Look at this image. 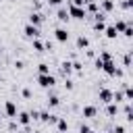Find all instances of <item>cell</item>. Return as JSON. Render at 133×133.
<instances>
[{"label": "cell", "mask_w": 133, "mask_h": 133, "mask_svg": "<svg viewBox=\"0 0 133 133\" xmlns=\"http://www.w3.org/2000/svg\"><path fill=\"white\" fill-rule=\"evenodd\" d=\"M35 79H37V85L44 87V89H52V87L56 85V77H54L52 73H48V75H37Z\"/></svg>", "instance_id": "obj_1"}, {"label": "cell", "mask_w": 133, "mask_h": 133, "mask_svg": "<svg viewBox=\"0 0 133 133\" xmlns=\"http://www.w3.org/2000/svg\"><path fill=\"white\" fill-rule=\"evenodd\" d=\"M66 12H69V17L71 19H77V21H85V17H87V12H85V8L83 6H66Z\"/></svg>", "instance_id": "obj_2"}, {"label": "cell", "mask_w": 133, "mask_h": 133, "mask_svg": "<svg viewBox=\"0 0 133 133\" xmlns=\"http://www.w3.org/2000/svg\"><path fill=\"white\" fill-rule=\"evenodd\" d=\"M23 33H25V37H27V39H37V37H42V29H39V27H35V25H29V23H25Z\"/></svg>", "instance_id": "obj_3"}, {"label": "cell", "mask_w": 133, "mask_h": 133, "mask_svg": "<svg viewBox=\"0 0 133 133\" xmlns=\"http://www.w3.org/2000/svg\"><path fill=\"white\" fill-rule=\"evenodd\" d=\"M46 106H48V110H50V108L60 106V98H58V94H56L54 89H48V96H46Z\"/></svg>", "instance_id": "obj_4"}, {"label": "cell", "mask_w": 133, "mask_h": 133, "mask_svg": "<svg viewBox=\"0 0 133 133\" xmlns=\"http://www.w3.org/2000/svg\"><path fill=\"white\" fill-rule=\"evenodd\" d=\"M69 37H71V33H69L66 27H56V29H54V39H56V42L64 44V42H69Z\"/></svg>", "instance_id": "obj_5"}, {"label": "cell", "mask_w": 133, "mask_h": 133, "mask_svg": "<svg viewBox=\"0 0 133 133\" xmlns=\"http://www.w3.org/2000/svg\"><path fill=\"white\" fill-rule=\"evenodd\" d=\"M98 100L106 106V104H110L112 102V89H108V87H100L98 89Z\"/></svg>", "instance_id": "obj_6"}, {"label": "cell", "mask_w": 133, "mask_h": 133, "mask_svg": "<svg viewBox=\"0 0 133 133\" xmlns=\"http://www.w3.org/2000/svg\"><path fill=\"white\" fill-rule=\"evenodd\" d=\"M44 19H46V17H44V12H35V10H31V12H29V17H27V23H29V25L39 27V25L44 23Z\"/></svg>", "instance_id": "obj_7"}, {"label": "cell", "mask_w": 133, "mask_h": 133, "mask_svg": "<svg viewBox=\"0 0 133 133\" xmlns=\"http://www.w3.org/2000/svg\"><path fill=\"white\" fill-rule=\"evenodd\" d=\"M81 116H83V118H96V116H98V106H96V104L83 106V108H81Z\"/></svg>", "instance_id": "obj_8"}, {"label": "cell", "mask_w": 133, "mask_h": 133, "mask_svg": "<svg viewBox=\"0 0 133 133\" xmlns=\"http://www.w3.org/2000/svg\"><path fill=\"white\" fill-rule=\"evenodd\" d=\"M15 121H17V125H21V127H29V125H31V116H29V112H27V110L17 112Z\"/></svg>", "instance_id": "obj_9"}, {"label": "cell", "mask_w": 133, "mask_h": 133, "mask_svg": "<svg viewBox=\"0 0 133 133\" xmlns=\"http://www.w3.org/2000/svg\"><path fill=\"white\" fill-rule=\"evenodd\" d=\"M58 71H60V77L64 79V77H71L73 75V66H71V60L66 58V60H62L60 62V66H58Z\"/></svg>", "instance_id": "obj_10"}, {"label": "cell", "mask_w": 133, "mask_h": 133, "mask_svg": "<svg viewBox=\"0 0 133 133\" xmlns=\"http://www.w3.org/2000/svg\"><path fill=\"white\" fill-rule=\"evenodd\" d=\"M17 112H19V110H17V104H15L12 100H6V102H4V114H6L8 118H15Z\"/></svg>", "instance_id": "obj_11"}, {"label": "cell", "mask_w": 133, "mask_h": 133, "mask_svg": "<svg viewBox=\"0 0 133 133\" xmlns=\"http://www.w3.org/2000/svg\"><path fill=\"white\" fill-rule=\"evenodd\" d=\"M114 6H116L114 0H100V2H98V8H100L104 15H110V12L114 10Z\"/></svg>", "instance_id": "obj_12"}, {"label": "cell", "mask_w": 133, "mask_h": 133, "mask_svg": "<svg viewBox=\"0 0 133 133\" xmlns=\"http://www.w3.org/2000/svg\"><path fill=\"white\" fill-rule=\"evenodd\" d=\"M116 69H118V64L114 62V60H108V62H102V71L108 75V77H114V73H116Z\"/></svg>", "instance_id": "obj_13"}, {"label": "cell", "mask_w": 133, "mask_h": 133, "mask_svg": "<svg viewBox=\"0 0 133 133\" xmlns=\"http://www.w3.org/2000/svg\"><path fill=\"white\" fill-rule=\"evenodd\" d=\"M112 25H114V29H116V33H123V31H125V29H127L129 25H133V23H131L129 19H118V21H114Z\"/></svg>", "instance_id": "obj_14"}, {"label": "cell", "mask_w": 133, "mask_h": 133, "mask_svg": "<svg viewBox=\"0 0 133 133\" xmlns=\"http://www.w3.org/2000/svg\"><path fill=\"white\" fill-rule=\"evenodd\" d=\"M75 46H77V50H87L89 48V37L87 35H77Z\"/></svg>", "instance_id": "obj_15"}, {"label": "cell", "mask_w": 133, "mask_h": 133, "mask_svg": "<svg viewBox=\"0 0 133 133\" xmlns=\"http://www.w3.org/2000/svg\"><path fill=\"white\" fill-rule=\"evenodd\" d=\"M56 19H58L60 23H69V21H71V17H69V12H66L64 6H58V10H56Z\"/></svg>", "instance_id": "obj_16"}, {"label": "cell", "mask_w": 133, "mask_h": 133, "mask_svg": "<svg viewBox=\"0 0 133 133\" xmlns=\"http://www.w3.org/2000/svg\"><path fill=\"white\" fill-rule=\"evenodd\" d=\"M106 114H108L110 118H116V116H118V104H114V102L106 104Z\"/></svg>", "instance_id": "obj_17"}, {"label": "cell", "mask_w": 133, "mask_h": 133, "mask_svg": "<svg viewBox=\"0 0 133 133\" xmlns=\"http://www.w3.org/2000/svg\"><path fill=\"white\" fill-rule=\"evenodd\" d=\"M56 131H58V133H66V131H69V121L62 118V116H58V121H56Z\"/></svg>", "instance_id": "obj_18"}, {"label": "cell", "mask_w": 133, "mask_h": 133, "mask_svg": "<svg viewBox=\"0 0 133 133\" xmlns=\"http://www.w3.org/2000/svg\"><path fill=\"white\" fill-rule=\"evenodd\" d=\"M104 35H106L108 39H116V37H118V33H116L114 25H106V29H104Z\"/></svg>", "instance_id": "obj_19"}, {"label": "cell", "mask_w": 133, "mask_h": 133, "mask_svg": "<svg viewBox=\"0 0 133 133\" xmlns=\"http://www.w3.org/2000/svg\"><path fill=\"white\" fill-rule=\"evenodd\" d=\"M96 58H100L102 62H108V60H114V56H112V52H110V50H100V54H98Z\"/></svg>", "instance_id": "obj_20"}, {"label": "cell", "mask_w": 133, "mask_h": 133, "mask_svg": "<svg viewBox=\"0 0 133 133\" xmlns=\"http://www.w3.org/2000/svg\"><path fill=\"white\" fill-rule=\"evenodd\" d=\"M31 48L35 50V52H46V48H44V39H31Z\"/></svg>", "instance_id": "obj_21"}, {"label": "cell", "mask_w": 133, "mask_h": 133, "mask_svg": "<svg viewBox=\"0 0 133 133\" xmlns=\"http://www.w3.org/2000/svg\"><path fill=\"white\" fill-rule=\"evenodd\" d=\"M123 69H125V71L131 69V50H127L125 56H123Z\"/></svg>", "instance_id": "obj_22"}, {"label": "cell", "mask_w": 133, "mask_h": 133, "mask_svg": "<svg viewBox=\"0 0 133 133\" xmlns=\"http://www.w3.org/2000/svg\"><path fill=\"white\" fill-rule=\"evenodd\" d=\"M106 29V21H94V31L96 33H104Z\"/></svg>", "instance_id": "obj_23"}, {"label": "cell", "mask_w": 133, "mask_h": 133, "mask_svg": "<svg viewBox=\"0 0 133 133\" xmlns=\"http://www.w3.org/2000/svg\"><path fill=\"white\" fill-rule=\"evenodd\" d=\"M50 73V64L48 62H39L37 64V75H48Z\"/></svg>", "instance_id": "obj_24"}, {"label": "cell", "mask_w": 133, "mask_h": 133, "mask_svg": "<svg viewBox=\"0 0 133 133\" xmlns=\"http://www.w3.org/2000/svg\"><path fill=\"white\" fill-rule=\"evenodd\" d=\"M118 6H121L123 10H127V12H129V10H131V6H133V0H121V2H118Z\"/></svg>", "instance_id": "obj_25"}, {"label": "cell", "mask_w": 133, "mask_h": 133, "mask_svg": "<svg viewBox=\"0 0 133 133\" xmlns=\"http://www.w3.org/2000/svg\"><path fill=\"white\" fill-rule=\"evenodd\" d=\"M64 89H69V91L75 89V81H73L71 77H64Z\"/></svg>", "instance_id": "obj_26"}, {"label": "cell", "mask_w": 133, "mask_h": 133, "mask_svg": "<svg viewBox=\"0 0 133 133\" xmlns=\"http://www.w3.org/2000/svg\"><path fill=\"white\" fill-rule=\"evenodd\" d=\"M50 114H52L50 110H39V121L42 123H48L50 121Z\"/></svg>", "instance_id": "obj_27"}, {"label": "cell", "mask_w": 133, "mask_h": 133, "mask_svg": "<svg viewBox=\"0 0 133 133\" xmlns=\"http://www.w3.org/2000/svg\"><path fill=\"white\" fill-rule=\"evenodd\" d=\"M31 6H33V10H35V12H42V8H44L42 0H31Z\"/></svg>", "instance_id": "obj_28"}, {"label": "cell", "mask_w": 133, "mask_h": 133, "mask_svg": "<svg viewBox=\"0 0 133 133\" xmlns=\"http://www.w3.org/2000/svg\"><path fill=\"white\" fill-rule=\"evenodd\" d=\"M110 133H127V127H125V125H114V127L110 129Z\"/></svg>", "instance_id": "obj_29"}, {"label": "cell", "mask_w": 133, "mask_h": 133, "mask_svg": "<svg viewBox=\"0 0 133 133\" xmlns=\"http://www.w3.org/2000/svg\"><path fill=\"white\" fill-rule=\"evenodd\" d=\"M21 96L29 100V98H31V89H29V87H23V89H21Z\"/></svg>", "instance_id": "obj_30"}, {"label": "cell", "mask_w": 133, "mask_h": 133, "mask_svg": "<svg viewBox=\"0 0 133 133\" xmlns=\"http://www.w3.org/2000/svg\"><path fill=\"white\" fill-rule=\"evenodd\" d=\"M46 2H48V6H62L64 0H46Z\"/></svg>", "instance_id": "obj_31"}, {"label": "cell", "mask_w": 133, "mask_h": 133, "mask_svg": "<svg viewBox=\"0 0 133 133\" xmlns=\"http://www.w3.org/2000/svg\"><path fill=\"white\" fill-rule=\"evenodd\" d=\"M123 35H125V37H131V35H133V25H129V27L123 31Z\"/></svg>", "instance_id": "obj_32"}, {"label": "cell", "mask_w": 133, "mask_h": 133, "mask_svg": "<svg viewBox=\"0 0 133 133\" xmlns=\"http://www.w3.org/2000/svg\"><path fill=\"white\" fill-rule=\"evenodd\" d=\"M89 129H91V127H89V125H85V123H81V125H79V133H87Z\"/></svg>", "instance_id": "obj_33"}, {"label": "cell", "mask_w": 133, "mask_h": 133, "mask_svg": "<svg viewBox=\"0 0 133 133\" xmlns=\"http://www.w3.org/2000/svg\"><path fill=\"white\" fill-rule=\"evenodd\" d=\"M15 69H17V71L25 69V62H23V60H15Z\"/></svg>", "instance_id": "obj_34"}, {"label": "cell", "mask_w": 133, "mask_h": 133, "mask_svg": "<svg viewBox=\"0 0 133 133\" xmlns=\"http://www.w3.org/2000/svg\"><path fill=\"white\" fill-rule=\"evenodd\" d=\"M69 4H71V6H83V4H85V0H71Z\"/></svg>", "instance_id": "obj_35"}, {"label": "cell", "mask_w": 133, "mask_h": 133, "mask_svg": "<svg viewBox=\"0 0 133 133\" xmlns=\"http://www.w3.org/2000/svg\"><path fill=\"white\" fill-rule=\"evenodd\" d=\"M85 56H87V58H96V52H94V50H89V48H87V50H85Z\"/></svg>", "instance_id": "obj_36"}, {"label": "cell", "mask_w": 133, "mask_h": 133, "mask_svg": "<svg viewBox=\"0 0 133 133\" xmlns=\"http://www.w3.org/2000/svg\"><path fill=\"white\" fill-rule=\"evenodd\" d=\"M87 133H98V131H96V129H89V131H87Z\"/></svg>", "instance_id": "obj_37"}, {"label": "cell", "mask_w": 133, "mask_h": 133, "mask_svg": "<svg viewBox=\"0 0 133 133\" xmlns=\"http://www.w3.org/2000/svg\"><path fill=\"white\" fill-rule=\"evenodd\" d=\"M10 2H17V0H10Z\"/></svg>", "instance_id": "obj_38"}, {"label": "cell", "mask_w": 133, "mask_h": 133, "mask_svg": "<svg viewBox=\"0 0 133 133\" xmlns=\"http://www.w3.org/2000/svg\"><path fill=\"white\" fill-rule=\"evenodd\" d=\"M104 133H110V131H104Z\"/></svg>", "instance_id": "obj_39"}, {"label": "cell", "mask_w": 133, "mask_h": 133, "mask_svg": "<svg viewBox=\"0 0 133 133\" xmlns=\"http://www.w3.org/2000/svg\"><path fill=\"white\" fill-rule=\"evenodd\" d=\"M54 133H58V131H54Z\"/></svg>", "instance_id": "obj_40"}, {"label": "cell", "mask_w": 133, "mask_h": 133, "mask_svg": "<svg viewBox=\"0 0 133 133\" xmlns=\"http://www.w3.org/2000/svg\"><path fill=\"white\" fill-rule=\"evenodd\" d=\"M66 133H69V131H66Z\"/></svg>", "instance_id": "obj_41"}]
</instances>
